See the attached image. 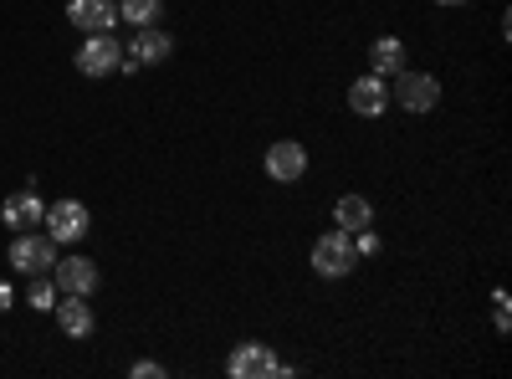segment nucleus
<instances>
[{
    "label": "nucleus",
    "instance_id": "9b49d317",
    "mask_svg": "<svg viewBox=\"0 0 512 379\" xmlns=\"http://www.w3.org/2000/svg\"><path fill=\"white\" fill-rule=\"evenodd\" d=\"M349 108L359 113V118H379L384 108H390V88H384V77H354L349 82Z\"/></svg>",
    "mask_w": 512,
    "mask_h": 379
},
{
    "label": "nucleus",
    "instance_id": "1a4fd4ad",
    "mask_svg": "<svg viewBox=\"0 0 512 379\" xmlns=\"http://www.w3.org/2000/svg\"><path fill=\"white\" fill-rule=\"evenodd\" d=\"M67 21L77 26V31H113V21H118V0H67Z\"/></svg>",
    "mask_w": 512,
    "mask_h": 379
},
{
    "label": "nucleus",
    "instance_id": "20e7f679",
    "mask_svg": "<svg viewBox=\"0 0 512 379\" xmlns=\"http://www.w3.org/2000/svg\"><path fill=\"white\" fill-rule=\"evenodd\" d=\"M231 379H272V374H292L287 364H277V354L267 344H236V354L226 359Z\"/></svg>",
    "mask_w": 512,
    "mask_h": 379
},
{
    "label": "nucleus",
    "instance_id": "f8f14e48",
    "mask_svg": "<svg viewBox=\"0 0 512 379\" xmlns=\"http://www.w3.org/2000/svg\"><path fill=\"white\" fill-rule=\"evenodd\" d=\"M52 313H57V323H62L67 339H88V333H93V308L82 303V298H72V292H62Z\"/></svg>",
    "mask_w": 512,
    "mask_h": 379
},
{
    "label": "nucleus",
    "instance_id": "7ed1b4c3",
    "mask_svg": "<svg viewBox=\"0 0 512 379\" xmlns=\"http://www.w3.org/2000/svg\"><path fill=\"white\" fill-rule=\"evenodd\" d=\"M405 113H431L441 103V77L431 72H395V93H390Z\"/></svg>",
    "mask_w": 512,
    "mask_h": 379
},
{
    "label": "nucleus",
    "instance_id": "a211bd4d",
    "mask_svg": "<svg viewBox=\"0 0 512 379\" xmlns=\"http://www.w3.org/2000/svg\"><path fill=\"white\" fill-rule=\"evenodd\" d=\"M354 251H359V257H374V251H379V236H374V226L354 231Z\"/></svg>",
    "mask_w": 512,
    "mask_h": 379
},
{
    "label": "nucleus",
    "instance_id": "0eeeda50",
    "mask_svg": "<svg viewBox=\"0 0 512 379\" xmlns=\"http://www.w3.org/2000/svg\"><path fill=\"white\" fill-rule=\"evenodd\" d=\"M267 175L277 180V185H297L308 175V149L297 144V139H277L272 149H267Z\"/></svg>",
    "mask_w": 512,
    "mask_h": 379
},
{
    "label": "nucleus",
    "instance_id": "423d86ee",
    "mask_svg": "<svg viewBox=\"0 0 512 379\" xmlns=\"http://www.w3.org/2000/svg\"><path fill=\"white\" fill-rule=\"evenodd\" d=\"M41 221H47V236L57 246H72V241L88 236V205H82V200H57Z\"/></svg>",
    "mask_w": 512,
    "mask_h": 379
},
{
    "label": "nucleus",
    "instance_id": "ddd939ff",
    "mask_svg": "<svg viewBox=\"0 0 512 379\" xmlns=\"http://www.w3.org/2000/svg\"><path fill=\"white\" fill-rule=\"evenodd\" d=\"M169 52H175V41H169L159 26H134V62L139 67H159Z\"/></svg>",
    "mask_w": 512,
    "mask_h": 379
},
{
    "label": "nucleus",
    "instance_id": "f257e3e1",
    "mask_svg": "<svg viewBox=\"0 0 512 379\" xmlns=\"http://www.w3.org/2000/svg\"><path fill=\"white\" fill-rule=\"evenodd\" d=\"M354 267H359V251H354L349 231H323L313 241V272L318 277H349Z\"/></svg>",
    "mask_w": 512,
    "mask_h": 379
},
{
    "label": "nucleus",
    "instance_id": "f03ea898",
    "mask_svg": "<svg viewBox=\"0 0 512 379\" xmlns=\"http://www.w3.org/2000/svg\"><path fill=\"white\" fill-rule=\"evenodd\" d=\"M11 267L26 272V277H47V272L57 267V241H52V236H36V231H16Z\"/></svg>",
    "mask_w": 512,
    "mask_h": 379
},
{
    "label": "nucleus",
    "instance_id": "39448f33",
    "mask_svg": "<svg viewBox=\"0 0 512 379\" xmlns=\"http://www.w3.org/2000/svg\"><path fill=\"white\" fill-rule=\"evenodd\" d=\"M118 57H123L118 36H113V31H93V36L77 47V72H82V77H108V72L118 67Z\"/></svg>",
    "mask_w": 512,
    "mask_h": 379
},
{
    "label": "nucleus",
    "instance_id": "6e6552de",
    "mask_svg": "<svg viewBox=\"0 0 512 379\" xmlns=\"http://www.w3.org/2000/svg\"><path fill=\"white\" fill-rule=\"evenodd\" d=\"M52 282H57V292H72V298H88V292H98V267H93L88 257H57Z\"/></svg>",
    "mask_w": 512,
    "mask_h": 379
},
{
    "label": "nucleus",
    "instance_id": "9d476101",
    "mask_svg": "<svg viewBox=\"0 0 512 379\" xmlns=\"http://www.w3.org/2000/svg\"><path fill=\"white\" fill-rule=\"evenodd\" d=\"M41 216H47V205H41L36 190H16V195H6V205H0V221H6L11 231H36Z\"/></svg>",
    "mask_w": 512,
    "mask_h": 379
},
{
    "label": "nucleus",
    "instance_id": "6ab92c4d",
    "mask_svg": "<svg viewBox=\"0 0 512 379\" xmlns=\"http://www.w3.org/2000/svg\"><path fill=\"white\" fill-rule=\"evenodd\" d=\"M492 308H497V333H507L512 328V308H507V292L502 287L492 292Z\"/></svg>",
    "mask_w": 512,
    "mask_h": 379
},
{
    "label": "nucleus",
    "instance_id": "dca6fc26",
    "mask_svg": "<svg viewBox=\"0 0 512 379\" xmlns=\"http://www.w3.org/2000/svg\"><path fill=\"white\" fill-rule=\"evenodd\" d=\"M118 16L128 26H154L164 16V0H118Z\"/></svg>",
    "mask_w": 512,
    "mask_h": 379
},
{
    "label": "nucleus",
    "instance_id": "aec40b11",
    "mask_svg": "<svg viewBox=\"0 0 512 379\" xmlns=\"http://www.w3.org/2000/svg\"><path fill=\"white\" fill-rule=\"evenodd\" d=\"M164 374V364H154V359H139L134 364V379H159Z\"/></svg>",
    "mask_w": 512,
    "mask_h": 379
},
{
    "label": "nucleus",
    "instance_id": "f3484780",
    "mask_svg": "<svg viewBox=\"0 0 512 379\" xmlns=\"http://www.w3.org/2000/svg\"><path fill=\"white\" fill-rule=\"evenodd\" d=\"M57 298H62V292H57L52 272H47V277H31V292H26L31 308H57Z\"/></svg>",
    "mask_w": 512,
    "mask_h": 379
},
{
    "label": "nucleus",
    "instance_id": "412c9836",
    "mask_svg": "<svg viewBox=\"0 0 512 379\" xmlns=\"http://www.w3.org/2000/svg\"><path fill=\"white\" fill-rule=\"evenodd\" d=\"M11 303H16V292H11V287H6V282H0V313H6V308H11Z\"/></svg>",
    "mask_w": 512,
    "mask_h": 379
},
{
    "label": "nucleus",
    "instance_id": "4be33fe9",
    "mask_svg": "<svg viewBox=\"0 0 512 379\" xmlns=\"http://www.w3.org/2000/svg\"><path fill=\"white\" fill-rule=\"evenodd\" d=\"M436 6H466V0H436Z\"/></svg>",
    "mask_w": 512,
    "mask_h": 379
},
{
    "label": "nucleus",
    "instance_id": "2eb2a0df",
    "mask_svg": "<svg viewBox=\"0 0 512 379\" xmlns=\"http://www.w3.org/2000/svg\"><path fill=\"white\" fill-rule=\"evenodd\" d=\"M333 221H338V231H364V226H374V205L364 200V195H344L333 205Z\"/></svg>",
    "mask_w": 512,
    "mask_h": 379
},
{
    "label": "nucleus",
    "instance_id": "4468645a",
    "mask_svg": "<svg viewBox=\"0 0 512 379\" xmlns=\"http://www.w3.org/2000/svg\"><path fill=\"white\" fill-rule=\"evenodd\" d=\"M369 67H374V77L405 72V41H400V36H379L374 47H369Z\"/></svg>",
    "mask_w": 512,
    "mask_h": 379
}]
</instances>
